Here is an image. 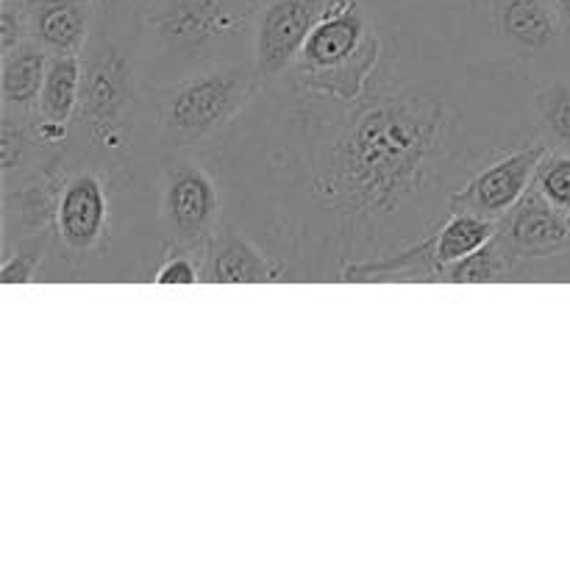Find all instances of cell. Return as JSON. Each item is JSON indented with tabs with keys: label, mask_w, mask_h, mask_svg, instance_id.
Segmentation results:
<instances>
[{
	"label": "cell",
	"mask_w": 570,
	"mask_h": 570,
	"mask_svg": "<svg viewBox=\"0 0 570 570\" xmlns=\"http://www.w3.org/2000/svg\"><path fill=\"white\" fill-rule=\"evenodd\" d=\"M278 100L298 206L295 250L334 259L340 276L393 245L421 243L440 209L451 212L468 167L507 154L471 142L460 106L432 81L390 72L354 100L295 81Z\"/></svg>",
	"instance_id": "cell-1"
},
{
	"label": "cell",
	"mask_w": 570,
	"mask_h": 570,
	"mask_svg": "<svg viewBox=\"0 0 570 570\" xmlns=\"http://www.w3.org/2000/svg\"><path fill=\"white\" fill-rule=\"evenodd\" d=\"M379 53L382 39L362 0H326L289 72L301 87L354 100L367 89Z\"/></svg>",
	"instance_id": "cell-2"
},
{
	"label": "cell",
	"mask_w": 570,
	"mask_h": 570,
	"mask_svg": "<svg viewBox=\"0 0 570 570\" xmlns=\"http://www.w3.org/2000/svg\"><path fill=\"white\" fill-rule=\"evenodd\" d=\"M254 65L209 67L161 92L156 117L167 148L181 150L204 142L239 117L259 89Z\"/></svg>",
	"instance_id": "cell-3"
},
{
	"label": "cell",
	"mask_w": 570,
	"mask_h": 570,
	"mask_svg": "<svg viewBox=\"0 0 570 570\" xmlns=\"http://www.w3.org/2000/svg\"><path fill=\"white\" fill-rule=\"evenodd\" d=\"M81 61V106L78 120L89 142L115 148L122 122L134 106V50L111 37H100Z\"/></svg>",
	"instance_id": "cell-4"
},
{
	"label": "cell",
	"mask_w": 570,
	"mask_h": 570,
	"mask_svg": "<svg viewBox=\"0 0 570 570\" xmlns=\"http://www.w3.org/2000/svg\"><path fill=\"white\" fill-rule=\"evenodd\" d=\"M159 215L173 248L204 254L212 234L220 228V189L204 165L189 156L167 161L161 176Z\"/></svg>",
	"instance_id": "cell-5"
},
{
	"label": "cell",
	"mask_w": 570,
	"mask_h": 570,
	"mask_svg": "<svg viewBox=\"0 0 570 570\" xmlns=\"http://www.w3.org/2000/svg\"><path fill=\"white\" fill-rule=\"evenodd\" d=\"M109 187L98 170H72L56 176L50 220L61 250L70 256H89L106 243L109 234Z\"/></svg>",
	"instance_id": "cell-6"
},
{
	"label": "cell",
	"mask_w": 570,
	"mask_h": 570,
	"mask_svg": "<svg viewBox=\"0 0 570 570\" xmlns=\"http://www.w3.org/2000/svg\"><path fill=\"white\" fill-rule=\"evenodd\" d=\"M546 156H549L546 139L495 156L456 189L451 198V209H465L473 215L490 217V220H504L529 193Z\"/></svg>",
	"instance_id": "cell-7"
},
{
	"label": "cell",
	"mask_w": 570,
	"mask_h": 570,
	"mask_svg": "<svg viewBox=\"0 0 570 570\" xmlns=\"http://www.w3.org/2000/svg\"><path fill=\"white\" fill-rule=\"evenodd\" d=\"M326 0H265L254 22V70L276 81L293 70Z\"/></svg>",
	"instance_id": "cell-8"
},
{
	"label": "cell",
	"mask_w": 570,
	"mask_h": 570,
	"mask_svg": "<svg viewBox=\"0 0 570 570\" xmlns=\"http://www.w3.org/2000/svg\"><path fill=\"white\" fill-rule=\"evenodd\" d=\"M243 14L228 0H154L145 11V28L167 53H200L232 33Z\"/></svg>",
	"instance_id": "cell-9"
},
{
	"label": "cell",
	"mask_w": 570,
	"mask_h": 570,
	"mask_svg": "<svg viewBox=\"0 0 570 570\" xmlns=\"http://www.w3.org/2000/svg\"><path fill=\"white\" fill-rule=\"evenodd\" d=\"M495 239L507 250V256L515 265L518 276H521L523 262L551 259V256L562 254L568 248L570 217L562 215L560 209H554L532 184V189L523 195L521 204L504 220H499Z\"/></svg>",
	"instance_id": "cell-10"
},
{
	"label": "cell",
	"mask_w": 570,
	"mask_h": 570,
	"mask_svg": "<svg viewBox=\"0 0 570 570\" xmlns=\"http://www.w3.org/2000/svg\"><path fill=\"white\" fill-rule=\"evenodd\" d=\"M289 276L287 267L271 259L243 234L217 228L200 254V282L212 284H259Z\"/></svg>",
	"instance_id": "cell-11"
},
{
	"label": "cell",
	"mask_w": 570,
	"mask_h": 570,
	"mask_svg": "<svg viewBox=\"0 0 570 570\" xmlns=\"http://www.w3.org/2000/svg\"><path fill=\"white\" fill-rule=\"evenodd\" d=\"M28 39L50 53H81L89 42L95 0H26Z\"/></svg>",
	"instance_id": "cell-12"
},
{
	"label": "cell",
	"mask_w": 570,
	"mask_h": 570,
	"mask_svg": "<svg viewBox=\"0 0 570 570\" xmlns=\"http://www.w3.org/2000/svg\"><path fill=\"white\" fill-rule=\"evenodd\" d=\"M495 33L523 50H543L562 33L551 0H488Z\"/></svg>",
	"instance_id": "cell-13"
},
{
	"label": "cell",
	"mask_w": 570,
	"mask_h": 570,
	"mask_svg": "<svg viewBox=\"0 0 570 570\" xmlns=\"http://www.w3.org/2000/svg\"><path fill=\"white\" fill-rule=\"evenodd\" d=\"M48 61L50 56L33 39H28L20 48L3 56L0 95H3L6 109L22 111V117L37 111L39 98H42L45 76H48Z\"/></svg>",
	"instance_id": "cell-14"
},
{
	"label": "cell",
	"mask_w": 570,
	"mask_h": 570,
	"mask_svg": "<svg viewBox=\"0 0 570 570\" xmlns=\"http://www.w3.org/2000/svg\"><path fill=\"white\" fill-rule=\"evenodd\" d=\"M81 59L76 53L50 56L42 98L37 106V122L67 128L81 106Z\"/></svg>",
	"instance_id": "cell-15"
},
{
	"label": "cell",
	"mask_w": 570,
	"mask_h": 570,
	"mask_svg": "<svg viewBox=\"0 0 570 570\" xmlns=\"http://www.w3.org/2000/svg\"><path fill=\"white\" fill-rule=\"evenodd\" d=\"M532 109L546 142L570 154V83L554 81L540 87L534 92Z\"/></svg>",
	"instance_id": "cell-16"
},
{
	"label": "cell",
	"mask_w": 570,
	"mask_h": 570,
	"mask_svg": "<svg viewBox=\"0 0 570 570\" xmlns=\"http://www.w3.org/2000/svg\"><path fill=\"white\" fill-rule=\"evenodd\" d=\"M534 189L570 217V154H549L534 176Z\"/></svg>",
	"instance_id": "cell-17"
},
{
	"label": "cell",
	"mask_w": 570,
	"mask_h": 570,
	"mask_svg": "<svg viewBox=\"0 0 570 570\" xmlns=\"http://www.w3.org/2000/svg\"><path fill=\"white\" fill-rule=\"evenodd\" d=\"M28 42L26 0H3L0 3V53H11Z\"/></svg>",
	"instance_id": "cell-18"
},
{
	"label": "cell",
	"mask_w": 570,
	"mask_h": 570,
	"mask_svg": "<svg viewBox=\"0 0 570 570\" xmlns=\"http://www.w3.org/2000/svg\"><path fill=\"white\" fill-rule=\"evenodd\" d=\"M22 150H26V122H17L11 111L3 115V131H0V161H3L6 178L22 165Z\"/></svg>",
	"instance_id": "cell-19"
},
{
	"label": "cell",
	"mask_w": 570,
	"mask_h": 570,
	"mask_svg": "<svg viewBox=\"0 0 570 570\" xmlns=\"http://www.w3.org/2000/svg\"><path fill=\"white\" fill-rule=\"evenodd\" d=\"M159 284H195L200 282V265L195 262V254L189 250H173L165 259V265L156 271Z\"/></svg>",
	"instance_id": "cell-20"
},
{
	"label": "cell",
	"mask_w": 570,
	"mask_h": 570,
	"mask_svg": "<svg viewBox=\"0 0 570 570\" xmlns=\"http://www.w3.org/2000/svg\"><path fill=\"white\" fill-rule=\"evenodd\" d=\"M39 256H42V248H33V250H17L14 256H6L3 262V276L6 284H22V282H31L37 276V267H39Z\"/></svg>",
	"instance_id": "cell-21"
},
{
	"label": "cell",
	"mask_w": 570,
	"mask_h": 570,
	"mask_svg": "<svg viewBox=\"0 0 570 570\" xmlns=\"http://www.w3.org/2000/svg\"><path fill=\"white\" fill-rule=\"evenodd\" d=\"M557 9V17H560V26L562 31L570 33V0H551Z\"/></svg>",
	"instance_id": "cell-22"
}]
</instances>
